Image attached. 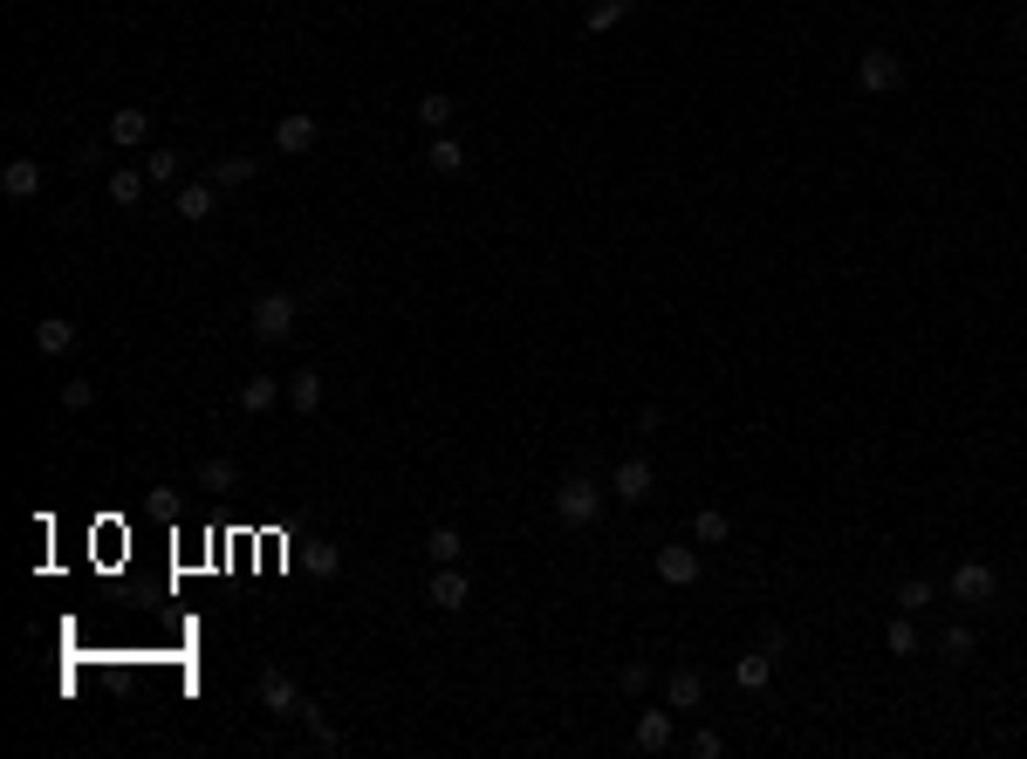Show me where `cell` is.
Masks as SVG:
<instances>
[{
	"mask_svg": "<svg viewBox=\"0 0 1027 759\" xmlns=\"http://www.w3.org/2000/svg\"><path fill=\"white\" fill-rule=\"evenodd\" d=\"M247 322H254L261 342H288V336L302 329V295H288V288H261L254 308H247Z\"/></svg>",
	"mask_w": 1027,
	"mask_h": 759,
	"instance_id": "cell-1",
	"label": "cell"
},
{
	"mask_svg": "<svg viewBox=\"0 0 1027 759\" xmlns=\"http://www.w3.org/2000/svg\"><path fill=\"white\" fill-rule=\"evenodd\" d=\"M555 520L562 527H597L603 520V486L589 480V472H569V480L555 486Z\"/></svg>",
	"mask_w": 1027,
	"mask_h": 759,
	"instance_id": "cell-2",
	"label": "cell"
},
{
	"mask_svg": "<svg viewBox=\"0 0 1027 759\" xmlns=\"http://www.w3.org/2000/svg\"><path fill=\"white\" fill-rule=\"evenodd\" d=\"M856 89L863 97H897V89H905V55L897 48H863L856 55Z\"/></svg>",
	"mask_w": 1027,
	"mask_h": 759,
	"instance_id": "cell-3",
	"label": "cell"
},
{
	"mask_svg": "<svg viewBox=\"0 0 1027 759\" xmlns=\"http://www.w3.org/2000/svg\"><path fill=\"white\" fill-rule=\"evenodd\" d=\"M651 486H658V472H651V459H644V452L616 459V472H610V499H624V506H644V499H651Z\"/></svg>",
	"mask_w": 1027,
	"mask_h": 759,
	"instance_id": "cell-4",
	"label": "cell"
},
{
	"mask_svg": "<svg viewBox=\"0 0 1027 759\" xmlns=\"http://www.w3.org/2000/svg\"><path fill=\"white\" fill-rule=\"evenodd\" d=\"M323 144V123H316V110H288L282 123H274V151L282 157H308Z\"/></svg>",
	"mask_w": 1027,
	"mask_h": 759,
	"instance_id": "cell-5",
	"label": "cell"
},
{
	"mask_svg": "<svg viewBox=\"0 0 1027 759\" xmlns=\"http://www.w3.org/2000/svg\"><path fill=\"white\" fill-rule=\"evenodd\" d=\"M425 603L439 609V616H459L466 603H473V582H466V568H459V561H452V568H439V575L425 582Z\"/></svg>",
	"mask_w": 1027,
	"mask_h": 759,
	"instance_id": "cell-6",
	"label": "cell"
},
{
	"mask_svg": "<svg viewBox=\"0 0 1027 759\" xmlns=\"http://www.w3.org/2000/svg\"><path fill=\"white\" fill-rule=\"evenodd\" d=\"M952 595H959V603H973V609H986L993 595H1001V575H993L986 561H959L952 568Z\"/></svg>",
	"mask_w": 1027,
	"mask_h": 759,
	"instance_id": "cell-7",
	"label": "cell"
},
{
	"mask_svg": "<svg viewBox=\"0 0 1027 759\" xmlns=\"http://www.w3.org/2000/svg\"><path fill=\"white\" fill-rule=\"evenodd\" d=\"M254 698H261V712H274V718H302V684H295L288 671H261Z\"/></svg>",
	"mask_w": 1027,
	"mask_h": 759,
	"instance_id": "cell-8",
	"label": "cell"
},
{
	"mask_svg": "<svg viewBox=\"0 0 1027 759\" xmlns=\"http://www.w3.org/2000/svg\"><path fill=\"white\" fill-rule=\"evenodd\" d=\"M42 185H48V172L35 165V157H8V165H0V193H8L14 206H28V199H42Z\"/></svg>",
	"mask_w": 1027,
	"mask_h": 759,
	"instance_id": "cell-9",
	"label": "cell"
},
{
	"mask_svg": "<svg viewBox=\"0 0 1027 759\" xmlns=\"http://www.w3.org/2000/svg\"><path fill=\"white\" fill-rule=\"evenodd\" d=\"M172 212H178V219H193V227H206V219L220 212V185H212V178L178 185V193H172Z\"/></svg>",
	"mask_w": 1027,
	"mask_h": 759,
	"instance_id": "cell-10",
	"label": "cell"
},
{
	"mask_svg": "<svg viewBox=\"0 0 1027 759\" xmlns=\"http://www.w3.org/2000/svg\"><path fill=\"white\" fill-rule=\"evenodd\" d=\"M665 705H671V712H699V705H706V671L678 663V671L665 678Z\"/></svg>",
	"mask_w": 1027,
	"mask_h": 759,
	"instance_id": "cell-11",
	"label": "cell"
},
{
	"mask_svg": "<svg viewBox=\"0 0 1027 759\" xmlns=\"http://www.w3.org/2000/svg\"><path fill=\"white\" fill-rule=\"evenodd\" d=\"M658 582L665 588H692L699 582V541L692 548H658Z\"/></svg>",
	"mask_w": 1027,
	"mask_h": 759,
	"instance_id": "cell-12",
	"label": "cell"
},
{
	"mask_svg": "<svg viewBox=\"0 0 1027 759\" xmlns=\"http://www.w3.org/2000/svg\"><path fill=\"white\" fill-rule=\"evenodd\" d=\"M323 397H329V384H323V370H316V363H302V370L288 376V404L302 410V418H316V410H323Z\"/></svg>",
	"mask_w": 1027,
	"mask_h": 759,
	"instance_id": "cell-13",
	"label": "cell"
},
{
	"mask_svg": "<svg viewBox=\"0 0 1027 759\" xmlns=\"http://www.w3.org/2000/svg\"><path fill=\"white\" fill-rule=\"evenodd\" d=\"M671 718H678L671 705H665V712H637V733H631L637 752H665V746L678 739V725H671Z\"/></svg>",
	"mask_w": 1027,
	"mask_h": 759,
	"instance_id": "cell-14",
	"label": "cell"
},
{
	"mask_svg": "<svg viewBox=\"0 0 1027 759\" xmlns=\"http://www.w3.org/2000/svg\"><path fill=\"white\" fill-rule=\"evenodd\" d=\"M282 397H288V384H282V376H267V370H261V376H247V384H240V410H247V418H261V410H274Z\"/></svg>",
	"mask_w": 1027,
	"mask_h": 759,
	"instance_id": "cell-15",
	"label": "cell"
},
{
	"mask_svg": "<svg viewBox=\"0 0 1027 759\" xmlns=\"http://www.w3.org/2000/svg\"><path fill=\"white\" fill-rule=\"evenodd\" d=\"M110 144H117V151L151 144V110H110Z\"/></svg>",
	"mask_w": 1027,
	"mask_h": 759,
	"instance_id": "cell-16",
	"label": "cell"
},
{
	"mask_svg": "<svg viewBox=\"0 0 1027 759\" xmlns=\"http://www.w3.org/2000/svg\"><path fill=\"white\" fill-rule=\"evenodd\" d=\"M35 350L42 356H69L76 350V322H69V315H42V322H35Z\"/></svg>",
	"mask_w": 1027,
	"mask_h": 759,
	"instance_id": "cell-17",
	"label": "cell"
},
{
	"mask_svg": "<svg viewBox=\"0 0 1027 759\" xmlns=\"http://www.w3.org/2000/svg\"><path fill=\"white\" fill-rule=\"evenodd\" d=\"M425 172H439V178H459V172H466V144L439 131V138L425 144Z\"/></svg>",
	"mask_w": 1027,
	"mask_h": 759,
	"instance_id": "cell-18",
	"label": "cell"
},
{
	"mask_svg": "<svg viewBox=\"0 0 1027 759\" xmlns=\"http://www.w3.org/2000/svg\"><path fill=\"white\" fill-rule=\"evenodd\" d=\"M425 561H431V568L466 561V534H459V527H431V534H425Z\"/></svg>",
	"mask_w": 1027,
	"mask_h": 759,
	"instance_id": "cell-19",
	"label": "cell"
},
{
	"mask_svg": "<svg viewBox=\"0 0 1027 759\" xmlns=\"http://www.w3.org/2000/svg\"><path fill=\"white\" fill-rule=\"evenodd\" d=\"M733 684H740V691H767V684H774V650H746V657L733 663Z\"/></svg>",
	"mask_w": 1027,
	"mask_h": 759,
	"instance_id": "cell-20",
	"label": "cell"
},
{
	"mask_svg": "<svg viewBox=\"0 0 1027 759\" xmlns=\"http://www.w3.org/2000/svg\"><path fill=\"white\" fill-rule=\"evenodd\" d=\"M692 541L699 548H726L733 541V520L720 514V506H699V514H692Z\"/></svg>",
	"mask_w": 1027,
	"mask_h": 759,
	"instance_id": "cell-21",
	"label": "cell"
},
{
	"mask_svg": "<svg viewBox=\"0 0 1027 759\" xmlns=\"http://www.w3.org/2000/svg\"><path fill=\"white\" fill-rule=\"evenodd\" d=\"M452 117H459V103L446 97V89H425V97H418V131H431V138H439Z\"/></svg>",
	"mask_w": 1027,
	"mask_h": 759,
	"instance_id": "cell-22",
	"label": "cell"
},
{
	"mask_svg": "<svg viewBox=\"0 0 1027 759\" xmlns=\"http://www.w3.org/2000/svg\"><path fill=\"white\" fill-rule=\"evenodd\" d=\"M631 8H637V0H597V8H589V14H582V42H597V35H610V28H616V21H624Z\"/></svg>",
	"mask_w": 1027,
	"mask_h": 759,
	"instance_id": "cell-23",
	"label": "cell"
},
{
	"mask_svg": "<svg viewBox=\"0 0 1027 759\" xmlns=\"http://www.w3.org/2000/svg\"><path fill=\"white\" fill-rule=\"evenodd\" d=\"M144 185H151V178H144V165H117V172H110V206L131 212V206L144 199Z\"/></svg>",
	"mask_w": 1027,
	"mask_h": 759,
	"instance_id": "cell-24",
	"label": "cell"
},
{
	"mask_svg": "<svg viewBox=\"0 0 1027 759\" xmlns=\"http://www.w3.org/2000/svg\"><path fill=\"white\" fill-rule=\"evenodd\" d=\"M233 486H240V465H233L227 452L199 459V493H233Z\"/></svg>",
	"mask_w": 1027,
	"mask_h": 759,
	"instance_id": "cell-25",
	"label": "cell"
},
{
	"mask_svg": "<svg viewBox=\"0 0 1027 759\" xmlns=\"http://www.w3.org/2000/svg\"><path fill=\"white\" fill-rule=\"evenodd\" d=\"M206 178L220 185V193H233V185L254 178V157H247V151H227V157H212V172H206Z\"/></svg>",
	"mask_w": 1027,
	"mask_h": 759,
	"instance_id": "cell-26",
	"label": "cell"
},
{
	"mask_svg": "<svg viewBox=\"0 0 1027 759\" xmlns=\"http://www.w3.org/2000/svg\"><path fill=\"white\" fill-rule=\"evenodd\" d=\"M884 650H891V657H918V616L897 609V623L884 629Z\"/></svg>",
	"mask_w": 1027,
	"mask_h": 759,
	"instance_id": "cell-27",
	"label": "cell"
},
{
	"mask_svg": "<svg viewBox=\"0 0 1027 759\" xmlns=\"http://www.w3.org/2000/svg\"><path fill=\"white\" fill-rule=\"evenodd\" d=\"M302 568H308V575H316V582H329L336 568H342V548H336V541H316V548L302 554Z\"/></svg>",
	"mask_w": 1027,
	"mask_h": 759,
	"instance_id": "cell-28",
	"label": "cell"
},
{
	"mask_svg": "<svg viewBox=\"0 0 1027 759\" xmlns=\"http://www.w3.org/2000/svg\"><path fill=\"white\" fill-rule=\"evenodd\" d=\"M939 657H946V663H973V629H966V623H952L946 637H939Z\"/></svg>",
	"mask_w": 1027,
	"mask_h": 759,
	"instance_id": "cell-29",
	"label": "cell"
},
{
	"mask_svg": "<svg viewBox=\"0 0 1027 759\" xmlns=\"http://www.w3.org/2000/svg\"><path fill=\"white\" fill-rule=\"evenodd\" d=\"M97 404V376H62V410H89Z\"/></svg>",
	"mask_w": 1027,
	"mask_h": 759,
	"instance_id": "cell-30",
	"label": "cell"
},
{
	"mask_svg": "<svg viewBox=\"0 0 1027 759\" xmlns=\"http://www.w3.org/2000/svg\"><path fill=\"white\" fill-rule=\"evenodd\" d=\"M178 165H185L178 151H151V157H144V178H151V185H172V178H178Z\"/></svg>",
	"mask_w": 1027,
	"mask_h": 759,
	"instance_id": "cell-31",
	"label": "cell"
},
{
	"mask_svg": "<svg viewBox=\"0 0 1027 759\" xmlns=\"http://www.w3.org/2000/svg\"><path fill=\"white\" fill-rule=\"evenodd\" d=\"M925 603H931V582H925V575H911V582H897V609H905V616H918Z\"/></svg>",
	"mask_w": 1027,
	"mask_h": 759,
	"instance_id": "cell-32",
	"label": "cell"
},
{
	"mask_svg": "<svg viewBox=\"0 0 1027 759\" xmlns=\"http://www.w3.org/2000/svg\"><path fill=\"white\" fill-rule=\"evenodd\" d=\"M720 752H726V739L712 733V725H699V733H692V759H720Z\"/></svg>",
	"mask_w": 1027,
	"mask_h": 759,
	"instance_id": "cell-33",
	"label": "cell"
},
{
	"mask_svg": "<svg viewBox=\"0 0 1027 759\" xmlns=\"http://www.w3.org/2000/svg\"><path fill=\"white\" fill-rule=\"evenodd\" d=\"M616 684H624V691H644V684H651V663H624V671H616Z\"/></svg>",
	"mask_w": 1027,
	"mask_h": 759,
	"instance_id": "cell-34",
	"label": "cell"
}]
</instances>
